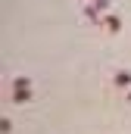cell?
<instances>
[{
  "label": "cell",
  "mask_w": 131,
  "mask_h": 134,
  "mask_svg": "<svg viewBox=\"0 0 131 134\" xmlns=\"http://www.w3.org/2000/svg\"><path fill=\"white\" fill-rule=\"evenodd\" d=\"M88 3H94L100 13H109V0H88Z\"/></svg>",
  "instance_id": "6"
},
{
  "label": "cell",
  "mask_w": 131,
  "mask_h": 134,
  "mask_svg": "<svg viewBox=\"0 0 131 134\" xmlns=\"http://www.w3.org/2000/svg\"><path fill=\"white\" fill-rule=\"evenodd\" d=\"M31 97H34L31 87H9V100L13 103H28Z\"/></svg>",
  "instance_id": "3"
},
{
  "label": "cell",
  "mask_w": 131,
  "mask_h": 134,
  "mask_svg": "<svg viewBox=\"0 0 131 134\" xmlns=\"http://www.w3.org/2000/svg\"><path fill=\"white\" fill-rule=\"evenodd\" d=\"M125 100H128V103H131V87H128V91H125Z\"/></svg>",
  "instance_id": "8"
},
{
  "label": "cell",
  "mask_w": 131,
  "mask_h": 134,
  "mask_svg": "<svg viewBox=\"0 0 131 134\" xmlns=\"http://www.w3.org/2000/svg\"><path fill=\"white\" fill-rule=\"evenodd\" d=\"M81 13H84V19H88V22H94V25H103V13H100V9L94 6V3H88V0H84Z\"/></svg>",
  "instance_id": "2"
},
{
  "label": "cell",
  "mask_w": 131,
  "mask_h": 134,
  "mask_svg": "<svg viewBox=\"0 0 131 134\" xmlns=\"http://www.w3.org/2000/svg\"><path fill=\"white\" fill-rule=\"evenodd\" d=\"M103 31H112V34H119L122 31V19L116 16V13H103V25H100Z\"/></svg>",
  "instance_id": "1"
},
{
  "label": "cell",
  "mask_w": 131,
  "mask_h": 134,
  "mask_svg": "<svg viewBox=\"0 0 131 134\" xmlns=\"http://www.w3.org/2000/svg\"><path fill=\"white\" fill-rule=\"evenodd\" d=\"M9 87H34V84H31V78H28V75H16V78L9 81Z\"/></svg>",
  "instance_id": "5"
},
{
  "label": "cell",
  "mask_w": 131,
  "mask_h": 134,
  "mask_svg": "<svg viewBox=\"0 0 131 134\" xmlns=\"http://www.w3.org/2000/svg\"><path fill=\"white\" fill-rule=\"evenodd\" d=\"M13 131V122L9 119H0V134H9Z\"/></svg>",
  "instance_id": "7"
},
{
  "label": "cell",
  "mask_w": 131,
  "mask_h": 134,
  "mask_svg": "<svg viewBox=\"0 0 131 134\" xmlns=\"http://www.w3.org/2000/svg\"><path fill=\"white\" fill-rule=\"evenodd\" d=\"M112 84L128 91V87H131V72H128V69H119V72H112Z\"/></svg>",
  "instance_id": "4"
}]
</instances>
